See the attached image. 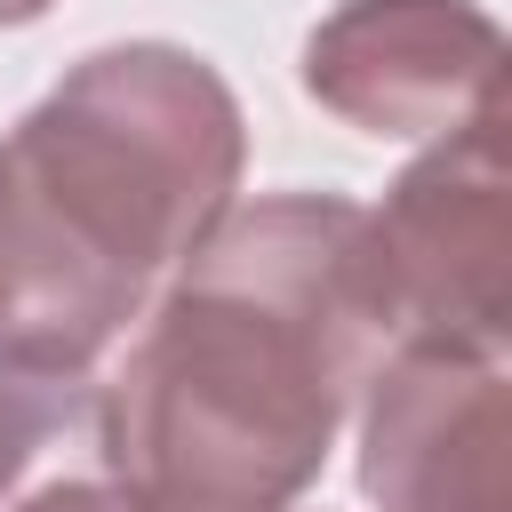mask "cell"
<instances>
[{
	"label": "cell",
	"mask_w": 512,
	"mask_h": 512,
	"mask_svg": "<svg viewBox=\"0 0 512 512\" xmlns=\"http://www.w3.org/2000/svg\"><path fill=\"white\" fill-rule=\"evenodd\" d=\"M384 352L368 208L344 192L248 200L168 272L96 384L104 464L144 512H296Z\"/></svg>",
	"instance_id": "obj_1"
},
{
	"label": "cell",
	"mask_w": 512,
	"mask_h": 512,
	"mask_svg": "<svg viewBox=\"0 0 512 512\" xmlns=\"http://www.w3.org/2000/svg\"><path fill=\"white\" fill-rule=\"evenodd\" d=\"M56 0H0V24H32V16H48Z\"/></svg>",
	"instance_id": "obj_8"
},
{
	"label": "cell",
	"mask_w": 512,
	"mask_h": 512,
	"mask_svg": "<svg viewBox=\"0 0 512 512\" xmlns=\"http://www.w3.org/2000/svg\"><path fill=\"white\" fill-rule=\"evenodd\" d=\"M368 264L392 312V344L504 352L512 328V168L504 104L440 136L368 208Z\"/></svg>",
	"instance_id": "obj_3"
},
{
	"label": "cell",
	"mask_w": 512,
	"mask_h": 512,
	"mask_svg": "<svg viewBox=\"0 0 512 512\" xmlns=\"http://www.w3.org/2000/svg\"><path fill=\"white\" fill-rule=\"evenodd\" d=\"M0 512H144L104 464L96 376L0 368Z\"/></svg>",
	"instance_id": "obj_6"
},
{
	"label": "cell",
	"mask_w": 512,
	"mask_h": 512,
	"mask_svg": "<svg viewBox=\"0 0 512 512\" xmlns=\"http://www.w3.org/2000/svg\"><path fill=\"white\" fill-rule=\"evenodd\" d=\"M240 160V104L192 48L128 40L72 64L0 136V192L16 224L0 368L96 376L168 272L232 216Z\"/></svg>",
	"instance_id": "obj_2"
},
{
	"label": "cell",
	"mask_w": 512,
	"mask_h": 512,
	"mask_svg": "<svg viewBox=\"0 0 512 512\" xmlns=\"http://www.w3.org/2000/svg\"><path fill=\"white\" fill-rule=\"evenodd\" d=\"M8 304H16V224H8V192H0V328H8Z\"/></svg>",
	"instance_id": "obj_7"
},
{
	"label": "cell",
	"mask_w": 512,
	"mask_h": 512,
	"mask_svg": "<svg viewBox=\"0 0 512 512\" xmlns=\"http://www.w3.org/2000/svg\"><path fill=\"white\" fill-rule=\"evenodd\" d=\"M304 88L368 136H456L504 104V32L472 0H344L304 40Z\"/></svg>",
	"instance_id": "obj_5"
},
{
	"label": "cell",
	"mask_w": 512,
	"mask_h": 512,
	"mask_svg": "<svg viewBox=\"0 0 512 512\" xmlns=\"http://www.w3.org/2000/svg\"><path fill=\"white\" fill-rule=\"evenodd\" d=\"M360 488L376 512H512L504 352L392 344L360 392Z\"/></svg>",
	"instance_id": "obj_4"
}]
</instances>
